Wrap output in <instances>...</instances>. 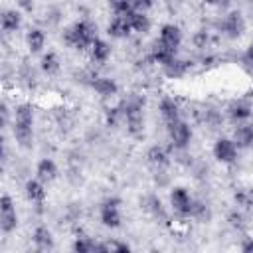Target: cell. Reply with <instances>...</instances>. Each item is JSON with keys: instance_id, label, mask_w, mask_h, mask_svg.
I'll return each instance as SVG.
<instances>
[{"instance_id": "obj_9", "label": "cell", "mask_w": 253, "mask_h": 253, "mask_svg": "<svg viewBox=\"0 0 253 253\" xmlns=\"http://www.w3.org/2000/svg\"><path fill=\"white\" fill-rule=\"evenodd\" d=\"M221 28H223V32H227L229 38H237V36H241L243 28H245L241 14H239V12H231V14H227V16L223 18V22H221Z\"/></svg>"}, {"instance_id": "obj_12", "label": "cell", "mask_w": 253, "mask_h": 253, "mask_svg": "<svg viewBox=\"0 0 253 253\" xmlns=\"http://www.w3.org/2000/svg\"><path fill=\"white\" fill-rule=\"evenodd\" d=\"M34 243L38 245V249L45 251V249H51L53 247V239H51V233L47 227L40 225L36 231H34Z\"/></svg>"}, {"instance_id": "obj_31", "label": "cell", "mask_w": 253, "mask_h": 253, "mask_svg": "<svg viewBox=\"0 0 253 253\" xmlns=\"http://www.w3.org/2000/svg\"><path fill=\"white\" fill-rule=\"evenodd\" d=\"M204 2L210 4V6H221V8L229 4V0H204Z\"/></svg>"}, {"instance_id": "obj_32", "label": "cell", "mask_w": 253, "mask_h": 253, "mask_svg": "<svg viewBox=\"0 0 253 253\" xmlns=\"http://www.w3.org/2000/svg\"><path fill=\"white\" fill-rule=\"evenodd\" d=\"M18 2L24 10H32V6H34V0H18Z\"/></svg>"}, {"instance_id": "obj_16", "label": "cell", "mask_w": 253, "mask_h": 253, "mask_svg": "<svg viewBox=\"0 0 253 253\" xmlns=\"http://www.w3.org/2000/svg\"><path fill=\"white\" fill-rule=\"evenodd\" d=\"M91 53H93V59H97V61H107L109 59V55H111V47H109V43L107 42H103V40H95L93 43H91Z\"/></svg>"}, {"instance_id": "obj_29", "label": "cell", "mask_w": 253, "mask_h": 253, "mask_svg": "<svg viewBox=\"0 0 253 253\" xmlns=\"http://www.w3.org/2000/svg\"><path fill=\"white\" fill-rule=\"evenodd\" d=\"M99 251H117V253H126V251H130V247H128V245H125V243L107 241V243L99 245Z\"/></svg>"}, {"instance_id": "obj_30", "label": "cell", "mask_w": 253, "mask_h": 253, "mask_svg": "<svg viewBox=\"0 0 253 253\" xmlns=\"http://www.w3.org/2000/svg\"><path fill=\"white\" fill-rule=\"evenodd\" d=\"M150 4H152L150 0H132V8H136V10H146Z\"/></svg>"}, {"instance_id": "obj_27", "label": "cell", "mask_w": 253, "mask_h": 253, "mask_svg": "<svg viewBox=\"0 0 253 253\" xmlns=\"http://www.w3.org/2000/svg\"><path fill=\"white\" fill-rule=\"evenodd\" d=\"M111 8L117 12V16H125L128 12H132V0H109Z\"/></svg>"}, {"instance_id": "obj_13", "label": "cell", "mask_w": 253, "mask_h": 253, "mask_svg": "<svg viewBox=\"0 0 253 253\" xmlns=\"http://www.w3.org/2000/svg\"><path fill=\"white\" fill-rule=\"evenodd\" d=\"M93 89L103 95V97H109V95H115L117 93V83L113 79H107V77H99L93 81Z\"/></svg>"}, {"instance_id": "obj_24", "label": "cell", "mask_w": 253, "mask_h": 253, "mask_svg": "<svg viewBox=\"0 0 253 253\" xmlns=\"http://www.w3.org/2000/svg\"><path fill=\"white\" fill-rule=\"evenodd\" d=\"M42 69L45 71V73H57L59 71V61H57V55L53 53V51H49L47 55H43V59H42Z\"/></svg>"}, {"instance_id": "obj_2", "label": "cell", "mask_w": 253, "mask_h": 253, "mask_svg": "<svg viewBox=\"0 0 253 253\" xmlns=\"http://www.w3.org/2000/svg\"><path fill=\"white\" fill-rule=\"evenodd\" d=\"M95 28L89 22H77L65 32V42L75 49H85L95 42Z\"/></svg>"}, {"instance_id": "obj_21", "label": "cell", "mask_w": 253, "mask_h": 253, "mask_svg": "<svg viewBox=\"0 0 253 253\" xmlns=\"http://www.w3.org/2000/svg\"><path fill=\"white\" fill-rule=\"evenodd\" d=\"M229 115H231V119H235V121H243V119H247V117L251 115V107H249L245 101H237V103H233V105L229 107Z\"/></svg>"}, {"instance_id": "obj_20", "label": "cell", "mask_w": 253, "mask_h": 253, "mask_svg": "<svg viewBox=\"0 0 253 253\" xmlns=\"http://www.w3.org/2000/svg\"><path fill=\"white\" fill-rule=\"evenodd\" d=\"M20 26V14L16 10H6L2 14V30L4 32H14Z\"/></svg>"}, {"instance_id": "obj_34", "label": "cell", "mask_w": 253, "mask_h": 253, "mask_svg": "<svg viewBox=\"0 0 253 253\" xmlns=\"http://www.w3.org/2000/svg\"><path fill=\"white\" fill-rule=\"evenodd\" d=\"M241 249H243V251H253V241H245Z\"/></svg>"}, {"instance_id": "obj_3", "label": "cell", "mask_w": 253, "mask_h": 253, "mask_svg": "<svg viewBox=\"0 0 253 253\" xmlns=\"http://www.w3.org/2000/svg\"><path fill=\"white\" fill-rule=\"evenodd\" d=\"M16 223H18V217H16L12 198L8 194H4L2 200H0V229L4 233H10L16 227Z\"/></svg>"}, {"instance_id": "obj_10", "label": "cell", "mask_w": 253, "mask_h": 253, "mask_svg": "<svg viewBox=\"0 0 253 253\" xmlns=\"http://www.w3.org/2000/svg\"><path fill=\"white\" fill-rule=\"evenodd\" d=\"M125 115H126L128 130H130L132 134L140 132V128H142V111H140V103H130V105L126 107Z\"/></svg>"}, {"instance_id": "obj_5", "label": "cell", "mask_w": 253, "mask_h": 253, "mask_svg": "<svg viewBox=\"0 0 253 253\" xmlns=\"http://www.w3.org/2000/svg\"><path fill=\"white\" fill-rule=\"evenodd\" d=\"M180 42H182V32H180L178 26H174V24L162 26V30H160V42L158 43H162L164 47L176 51L178 45H180Z\"/></svg>"}, {"instance_id": "obj_11", "label": "cell", "mask_w": 253, "mask_h": 253, "mask_svg": "<svg viewBox=\"0 0 253 253\" xmlns=\"http://www.w3.org/2000/svg\"><path fill=\"white\" fill-rule=\"evenodd\" d=\"M130 30H132V28H130L126 16H117V18L109 24V34L115 36V38H125V36L130 34Z\"/></svg>"}, {"instance_id": "obj_8", "label": "cell", "mask_w": 253, "mask_h": 253, "mask_svg": "<svg viewBox=\"0 0 253 253\" xmlns=\"http://www.w3.org/2000/svg\"><path fill=\"white\" fill-rule=\"evenodd\" d=\"M170 200H172V206H174V210L178 213H182V215L192 213L194 202L190 200V196H188V192L184 188H174V192L170 194Z\"/></svg>"}, {"instance_id": "obj_25", "label": "cell", "mask_w": 253, "mask_h": 253, "mask_svg": "<svg viewBox=\"0 0 253 253\" xmlns=\"http://www.w3.org/2000/svg\"><path fill=\"white\" fill-rule=\"evenodd\" d=\"M146 158H148L152 164H156V166H164V164L168 162L166 152H164V148H160V146H152V148L148 150Z\"/></svg>"}, {"instance_id": "obj_18", "label": "cell", "mask_w": 253, "mask_h": 253, "mask_svg": "<svg viewBox=\"0 0 253 253\" xmlns=\"http://www.w3.org/2000/svg\"><path fill=\"white\" fill-rule=\"evenodd\" d=\"M55 174H57V170H55V164H53V160H42L40 164H38V178L42 180V182H47V180H53L55 178Z\"/></svg>"}, {"instance_id": "obj_23", "label": "cell", "mask_w": 253, "mask_h": 253, "mask_svg": "<svg viewBox=\"0 0 253 253\" xmlns=\"http://www.w3.org/2000/svg\"><path fill=\"white\" fill-rule=\"evenodd\" d=\"M43 42H45V38H43L42 30H32L28 34V47H30V51H34V53L40 51L43 47Z\"/></svg>"}, {"instance_id": "obj_15", "label": "cell", "mask_w": 253, "mask_h": 253, "mask_svg": "<svg viewBox=\"0 0 253 253\" xmlns=\"http://www.w3.org/2000/svg\"><path fill=\"white\" fill-rule=\"evenodd\" d=\"M126 16V20H128V24H130V28L132 30H136V32H146L148 30V18L142 14V12H128V14H125Z\"/></svg>"}, {"instance_id": "obj_1", "label": "cell", "mask_w": 253, "mask_h": 253, "mask_svg": "<svg viewBox=\"0 0 253 253\" xmlns=\"http://www.w3.org/2000/svg\"><path fill=\"white\" fill-rule=\"evenodd\" d=\"M32 107L30 105H20L16 109V121H14V136L22 146H30L32 142Z\"/></svg>"}, {"instance_id": "obj_17", "label": "cell", "mask_w": 253, "mask_h": 253, "mask_svg": "<svg viewBox=\"0 0 253 253\" xmlns=\"http://www.w3.org/2000/svg\"><path fill=\"white\" fill-rule=\"evenodd\" d=\"M160 111H162V117H164L166 123H172V121L178 119V105H176L174 99H170V97L162 99V103H160Z\"/></svg>"}, {"instance_id": "obj_33", "label": "cell", "mask_w": 253, "mask_h": 253, "mask_svg": "<svg viewBox=\"0 0 253 253\" xmlns=\"http://www.w3.org/2000/svg\"><path fill=\"white\" fill-rule=\"evenodd\" d=\"M247 61H249V65L253 67V42H251V45H249V49H247Z\"/></svg>"}, {"instance_id": "obj_19", "label": "cell", "mask_w": 253, "mask_h": 253, "mask_svg": "<svg viewBox=\"0 0 253 253\" xmlns=\"http://www.w3.org/2000/svg\"><path fill=\"white\" fill-rule=\"evenodd\" d=\"M235 140L239 146H251L253 144V125H243L235 130Z\"/></svg>"}, {"instance_id": "obj_22", "label": "cell", "mask_w": 253, "mask_h": 253, "mask_svg": "<svg viewBox=\"0 0 253 253\" xmlns=\"http://www.w3.org/2000/svg\"><path fill=\"white\" fill-rule=\"evenodd\" d=\"M174 53L176 51H172V49H168V47H164L162 43H156V47H154V53H152V57L158 61V63H162V65H168L172 59H174Z\"/></svg>"}, {"instance_id": "obj_6", "label": "cell", "mask_w": 253, "mask_h": 253, "mask_svg": "<svg viewBox=\"0 0 253 253\" xmlns=\"http://www.w3.org/2000/svg\"><path fill=\"white\" fill-rule=\"evenodd\" d=\"M101 221L107 227H119L121 215H119V200H107L101 206Z\"/></svg>"}, {"instance_id": "obj_26", "label": "cell", "mask_w": 253, "mask_h": 253, "mask_svg": "<svg viewBox=\"0 0 253 253\" xmlns=\"http://www.w3.org/2000/svg\"><path fill=\"white\" fill-rule=\"evenodd\" d=\"M73 249L75 251H79V253H93V251H99V245L97 243H93L91 239H77L75 243H73Z\"/></svg>"}, {"instance_id": "obj_14", "label": "cell", "mask_w": 253, "mask_h": 253, "mask_svg": "<svg viewBox=\"0 0 253 253\" xmlns=\"http://www.w3.org/2000/svg\"><path fill=\"white\" fill-rule=\"evenodd\" d=\"M26 194H28V198H30L32 202H36L38 206H42V202H43V198H45L43 186H42L40 182H36V180H30V182L26 184Z\"/></svg>"}, {"instance_id": "obj_28", "label": "cell", "mask_w": 253, "mask_h": 253, "mask_svg": "<svg viewBox=\"0 0 253 253\" xmlns=\"http://www.w3.org/2000/svg\"><path fill=\"white\" fill-rule=\"evenodd\" d=\"M164 69H166V75H170V77H180V75H184V71H186V63L172 59L168 65H164Z\"/></svg>"}, {"instance_id": "obj_4", "label": "cell", "mask_w": 253, "mask_h": 253, "mask_svg": "<svg viewBox=\"0 0 253 253\" xmlns=\"http://www.w3.org/2000/svg\"><path fill=\"white\" fill-rule=\"evenodd\" d=\"M168 134H170V138H172V144H174L176 148H184V146L190 142L192 130H190V126H188L184 121L176 119V121L168 123Z\"/></svg>"}, {"instance_id": "obj_7", "label": "cell", "mask_w": 253, "mask_h": 253, "mask_svg": "<svg viewBox=\"0 0 253 253\" xmlns=\"http://www.w3.org/2000/svg\"><path fill=\"white\" fill-rule=\"evenodd\" d=\"M213 154H215V158H217L219 162L229 164V162H233L235 156H237V146H235V142H231V140H227V138H219V140L215 142V146H213Z\"/></svg>"}]
</instances>
